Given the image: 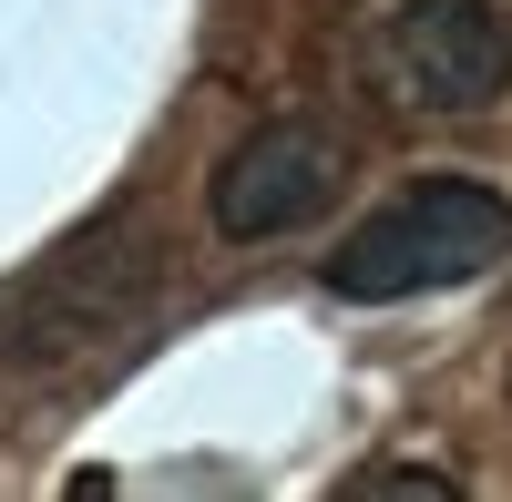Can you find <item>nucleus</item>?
<instances>
[{
    "label": "nucleus",
    "mask_w": 512,
    "mask_h": 502,
    "mask_svg": "<svg viewBox=\"0 0 512 502\" xmlns=\"http://www.w3.org/2000/svg\"><path fill=\"white\" fill-rule=\"evenodd\" d=\"M502 257H512V195H492L482 175H420L328 246V287L349 308H400L431 287H472Z\"/></svg>",
    "instance_id": "obj_1"
},
{
    "label": "nucleus",
    "mask_w": 512,
    "mask_h": 502,
    "mask_svg": "<svg viewBox=\"0 0 512 502\" xmlns=\"http://www.w3.org/2000/svg\"><path fill=\"white\" fill-rule=\"evenodd\" d=\"M379 72L410 113H482L512 82V21L492 0H400L379 31Z\"/></svg>",
    "instance_id": "obj_2"
},
{
    "label": "nucleus",
    "mask_w": 512,
    "mask_h": 502,
    "mask_svg": "<svg viewBox=\"0 0 512 502\" xmlns=\"http://www.w3.org/2000/svg\"><path fill=\"white\" fill-rule=\"evenodd\" d=\"M328 195H338V144L318 123H256V134L216 164L205 216H216V236H236V246H267L287 226H308Z\"/></svg>",
    "instance_id": "obj_3"
},
{
    "label": "nucleus",
    "mask_w": 512,
    "mask_h": 502,
    "mask_svg": "<svg viewBox=\"0 0 512 502\" xmlns=\"http://www.w3.org/2000/svg\"><path fill=\"white\" fill-rule=\"evenodd\" d=\"M103 246L113 236H82L31 287H11V308H0V349H11V369H62L72 349H113L123 339V298H113V287H134L144 267H103Z\"/></svg>",
    "instance_id": "obj_4"
}]
</instances>
